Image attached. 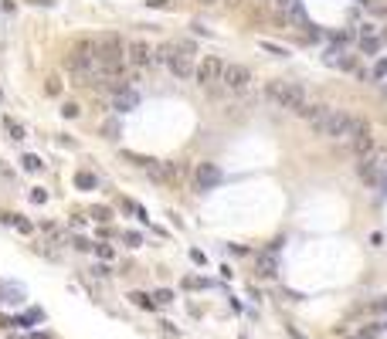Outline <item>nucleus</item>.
Segmentation results:
<instances>
[{
	"label": "nucleus",
	"instance_id": "nucleus-11",
	"mask_svg": "<svg viewBox=\"0 0 387 339\" xmlns=\"http://www.w3.org/2000/svg\"><path fill=\"white\" fill-rule=\"evenodd\" d=\"M167 65H170V71L177 75V78H190L194 71H197L194 61H190V55H177V51H173V58L167 61Z\"/></svg>",
	"mask_w": 387,
	"mask_h": 339
},
{
	"label": "nucleus",
	"instance_id": "nucleus-6",
	"mask_svg": "<svg viewBox=\"0 0 387 339\" xmlns=\"http://www.w3.org/2000/svg\"><path fill=\"white\" fill-rule=\"evenodd\" d=\"M224 89L228 92H245L251 85V68L248 65H224Z\"/></svg>",
	"mask_w": 387,
	"mask_h": 339
},
{
	"label": "nucleus",
	"instance_id": "nucleus-38",
	"mask_svg": "<svg viewBox=\"0 0 387 339\" xmlns=\"http://www.w3.org/2000/svg\"><path fill=\"white\" fill-rule=\"evenodd\" d=\"M197 4H204V7H211V4H217V0H197Z\"/></svg>",
	"mask_w": 387,
	"mask_h": 339
},
{
	"label": "nucleus",
	"instance_id": "nucleus-34",
	"mask_svg": "<svg viewBox=\"0 0 387 339\" xmlns=\"http://www.w3.org/2000/svg\"><path fill=\"white\" fill-rule=\"evenodd\" d=\"M71 244H75V248H79V251H89V248H92V244H89V241H85V237H75Z\"/></svg>",
	"mask_w": 387,
	"mask_h": 339
},
{
	"label": "nucleus",
	"instance_id": "nucleus-23",
	"mask_svg": "<svg viewBox=\"0 0 387 339\" xmlns=\"http://www.w3.org/2000/svg\"><path fill=\"white\" fill-rule=\"evenodd\" d=\"M262 51H268V55H279V58H285L289 51H285L282 45H272V41H262Z\"/></svg>",
	"mask_w": 387,
	"mask_h": 339
},
{
	"label": "nucleus",
	"instance_id": "nucleus-33",
	"mask_svg": "<svg viewBox=\"0 0 387 339\" xmlns=\"http://www.w3.org/2000/svg\"><path fill=\"white\" fill-rule=\"evenodd\" d=\"M183 285H187V288H204V278H187V282H183Z\"/></svg>",
	"mask_w": 387,
	"mask_h": 339
},
{
	"label": "nucleus",
	"instance_id": "nucleus-32",
	"mask_svg": "<svg viewBox=\"0 0 387 339\" xmlns=\"http://www.w3.org/2000/svg\"><path fill=\"white\" fill-rule=\"evenodd\" d=\"M58 92H61V81L51 78V81H48V95H58Z\"/></svg>",
	"mask_w": 387,
	"mask_h": 339
},
{
	"label": "nucleus",
	"instance_id": "nucleus-29",
	"mask_svg": "<svg viewBox=\"0 0 387 339\" xmlns=\"http://www.w3.org/2000/svg\"><path fill=\"white\" fill-rule=\"evenodd\" d=\"M92 217H95V221H109V207H95V210H92Z\"/></svg>",
	"mask_w": 387,
	"mask_h": 339
},
{
	"label": "nucleus",
	"instance_id": "nucleus-31",
	"mask_svg": "<svg viewBox=\"0 0 387 339\" xmlns=\"http://www.w3.org/2000/svg\"><path fill=\"white\" fill-rule=\"evenodd\" d=\"M95 251H99V258H105V261L112 258V248H109V244H95Z\"/></svg>",
	"mask_w": 387,
	"mask_h": 339
},
{
	"label": "nucleus",
	"instance_id": "nucleus-19",
	"mask_svg": "<svg viewBox=\"0 0 387 339\" xmlns=\"http://www.w3.org/2000/svg\"><path fill=\"white\" fill-rule=\"evenodd\" d=\"M153 302H157V305H170L173 302V292H170V288H157V292H153Z\"/></svg>",
	"mask_w": 387,
	"mask_h": 339
},
{
	"label": "nucleus",
	"instance_id": "nucleus-7",
	"mask_svg": "<svg viewBox=\"0 0 387 339\" xmlns=\"http://www.w3.org/2000/svg\"><path fill=\"white\" fill-rule=\"evenodd\" d=\"M217 180H221V169H217V163H197V169H194V190H197V193L211 190Z\"/></svg>",
	"mask_w": 387,
	"mask_h": 339
},
{
	"label": "nucleus",
	"instance_id": "nucleus-17",
	"mask_svg": "<svg viewBox=\"0 0 387 339\" xmlns=\"http://www.w3.org/2000/svg\"><path fill=\"white\" fill-rule=\"evenodd\" d=\"M360 51H364V55H377V51H380V37H374V34L360 37Z\"/></svg>",
	"mask_w": 387,
	"mask_h": 339
},
{
	"label": "nucleus",
	"instance_id": "nucleus-36",
	"mask_svg": "<svg viewBox=\"0 0 387 339\" xmlns=\"http://www.w3.org/2000/svg\"><path fill=\"white\" fill-rule=\"evenodd\" d=\"M377 75H387V61H380V65H377Z\"/></svg>",
	"mask_w": 387,
	"mask_h": 339
},
{
	"label": "nucleus",
	"instance_id": "nucleus-39",
	"mask_svg": "<svg viewBox=\"0 0 387 339\" xmlns=\"http://www.w3.org/2000/svg\"><path fill=\"white\" fill-rule=\"evenodd\" d=\"M0 99H4V92H0Z\"/></svg>",
	"mask_w": 387,
	"mask_h": 339
},
{
	"label": "nucleus",
	"instance_id": "nucleus-13",
	"mask_svg": "<svg viewBox=\"0 0 387 339\" xmlns=\"http://www.w3.org/2000/svg\"><path fill=\"white\" fill-rule=\"evenodd\" d=\"M306 102H313V99H309V92H306V85H299V81H289V112H299Z\"/></svg>",
	"mask_w": 387,
	"mask_h": 339
},
{
	"label": "nucleus",
	"instance_id": "nucleus-2",
	"mask_svg": "<svg viewBox=\"0 0 387 339\" xmlns=\"http://www.w3.org/2000/svg\"><path fill=\"white\" fill-rule=\"evenodd\" d=\"M350 149L357 153V156H370L374 153V129H370V122L367 119H353V129H350Z\"/></svg>",
	"mask_w": 387,
	"mask_h": 339
},
{
	"label": "nucleus",
	"instance_id": "nucleus-22",
	"mask_svg": "<svg viewBox=\"0 0 387 339\" xmlns=\"http://www.w3.org/2000/svg\"><path fill=\"white\" fill-rule=\"evenodd\" d=\"M102 133H105V139H119V122H115V119H109V122L102 125Z\"/></svg>",
	"mask_w": 387,
	"mask_h": 339
},
{
	"label": "nucleus",
	"instance_id": "nucleus-12",
	"mask_svg": "<svg viewBox=\"0 0 387 339\" xmlns=\"http://www.w3.org/2000/svg\"><path fill=\"white\" fill-rule=\"evenodd\" d=\"M275 251H279V244H272L268 251L258 255V275H265V278H272L275 271H279V258H275Z\"/></svg>",
	"mask_w": 387,
	"mask_h": 339
},
{
	"label": "nucleus",
	"instance_id": "nucleus-5",
	"mask_svg": "<svg viewBox=\"0 0 387 339\" xmlns=\"http://www.w3.org/2000/svg\"><path fill=\"white\" fill-rule=\"evenodd\" d=\"M146 177L157 183H167V187H173V183L180 180V169H177V163H160V159H149L146 166Z\"/></svg>",
	"mask_w": 387,
	"mask_h": 339
},
{
	"label": "nucleus",
	"instance_id": "nucleus-15",
	"mask_svg": "<svg viewBox=\"0 0 387 339\" xmlns=\"http://www.w3.org/2000/svg\"><path fill=\"white\" fill-rule=\"evenodd\" d=\"M136 102H139L136 92L119 89V92H115V99H112V109H115V112H133V109H136Z\"/></svg>",
	"mask_w": 387,
	"mask_h": 339
},
{
	"label": "nucleus",
	"instance_id": "nucleus-30",
	"mask_svg": "<svg viewBox=\"0 0 387 339\" xmlns=\"http://www.w3.org/2000/svg\"><path fill=\"white\" fill-rule=\"evenodd\" d=\"M190 261H194V265H207V255H204V251H197V248H194V251H190Z\"/></svg>",
	"mask_w": 387,
	"mask_h": 339
},
{
	"label": "nucleus",
	"instance_id": "nucleus-35",
	"mask_svg": "<svg viewBox=\"0 0 387 339\" xmlns=\"http://www.w3.org/2000/svg\"><path fill=\"white\" fill-rule=\"evenodd\" d=\"M370 244H374V248H380V244H384V234H380V231H374V234H370Z\"/></svg>",
	"mask_w": 387,
	"mask_h": 339
},
{
	"label": "nucleus",
	"instance_id": "nucleus-20",
	"mask_svg": "<svg viewBox=\"0 0 387 339\" xmlns=\"http://www.w3.org/2000/svg\"><path fill=\"white\" fill-rule=\"evenodd\" d=\"M367 11L377 14V17H384V14H387V0H370V4H367Z\"/></svg>",
	"mask_w": 387,
	"mask_h": 339
},
{
	"label": "nucleus",
	"instance_id": "nucleus-21",
	"mask_svg": "<svg viewBox=\"0 0 387 339\" xmlns=\"http://www.w3.org/2000/svg\"><path fill=\"white\" fill-rule=\"evenodd\" d=\"M4 295H7V302H24V292L14 285H4Z\"/></svg>",
	"mask_w": 387,
	"mask_h": 339
},
{
	"label": "nucleus",
	"instance_id": "nucleus-3",
	"mask_svg": "<svg viewBox=\"0 0 387 339\" xmlns=\"http://www.w3.org/2000/svg\"><path fill=\"white\" fill-rule=\"evenodd\" d=\"M194 78H197V85L201 89H207V85H217V81L224 78V61L214 55H207L201 65H197V71H194Z\"/></svg>",
	"mask_w": 387,
	"mask_h": 339
},
{
	"label": "nucleus",
	"instance_id": "nucleus-27",
	"mask_svg": "<svg viewBox=\"0 0 387 339\" xmlns=\"http://www.w3.org/2000/svg\"><path fill=\"white\" fill-rule=\"evenodd\" d=\"M7 129H11V139H24V129L17 122H11V119H7Z\"/></svg>",
	"mask_w": 387,
	"mask_h": 339
},
{
	"label": "nucleus",
	"instance_id": "nucleus-24",
	"mask_svg": "<svg viewBox=\"0 0 387 339\" xmlns=\"http://www.w3.org/2000/svg\"><path fill=\"white\" fill-rule=\"evenodd\" d=\"M129 299H133V302H136L139 309H153V305H157V302H149V295H143V292H133Z\"/></svg>",
	"mask_w": 387,
	"mask_h": 339
},
{
	"label": "nucleus",
	"instance_id": "nucleus-14",
	"mask_svg": "<svg viewBox=\"0 0 387 339\" xmlns=\"http://www.w3.org/2000/svg\"><path fill=\"white\" fill-rule=\"evenodd\" d=\"M357 169H360V177H364V183H380L384 180V173H380V166H377L370 156H360V163H357Z\"/></svg>",
	"mask_w": 387,
	"mask_h": 339
},
{
	"label": "nucleus",
	"instance_id": "nucleus-28",
	"mask_svg": "<svg viewBox=\"0 0 387 339\" xmlns=\"http://www.w3.org/2000/svg\"><path fill=\"white\" fill-rule=\"evenodd\" d=\"M31 200H34V203H45V200H48V190L34 187V190H31Z\"/></svg>",
	"mask_w": 387,
	"mask_h": 339
},
{
	"label": "nucleus",
	"instance_id": "nucleus-25",
	"mask_svg": "<svg viewBox=\"0 0 387 339\" xmlns=\"http://www.w3.org/2000/svg\"><path fill=\"white\" fill-rule=\"evenodd\" d=\"M126 244H129V248H139V244H143V234H139V231H126Z\"/></svg>",
	"mask_w": 387,
	"mask_h": 339
},
{
	"label": "nucleus",
	"instance_id": "nucleus-10",
	"mask_svg": "<svg viewBox=\"0 0 387 339\" xmlns=\"http://www.w3.org/2000/svg\"><path fill=\"white\" fill-rule=\"evenodd\" d=\"M265 99L279 105V109H289V81H268L265 85Z\"/></svg>",
	"mask_w": 387,
	"mask_h": 339
},
{
	"label": "nucleus",
	"instance_id": "nucleus-16",
	"mask_svg": "<svg viewBox=\"0 0 387 339\" xmlns=\"http://www.w3.org/2000/svg\"><path fill=\"white\" fill-rule=\"evenodd\" d=\"M75 183H79L82 190H95V187H99V177L89 173V169H79V173H75Z\"/></svg>",
	"mask_w": 387,
	"mask_h": 339
},
{
	"label": "nucleus",
	"instance_id": "nucleus-18",
	"mask_svg": "<svg viewBox=\"0 0 387 339\" xmlns=\"http://www.w3.org/2000/svg\"><path fill=\"white\" fill-rule=\"evenodd\" d=\"M21 163H24V169H27V173H37V169L45 166V163H41V156H34V153H27Z\"/></svg>",
	"mask_w": 387,
	"mask_h": 339
},
{
	"label": "nucleus",
	"instance_id": "nucleus-1",
	"mask_svg": "<svg viewBox=\"0 0 387 339\" xmlns=\"http://www.w3.org/2000/svg\"><path fill=\"white\" fill-rule=\"evenodd\" d=\"M99 65H126V41L119 34H99Z\"/></svg>",
	"mask_w": 387,
	"mask_h": 339
},
{
	"label": "nucleus",
	"instance_id": "nucleus-26",
	"mask_svg": "<svg viewBox=\"0 0 387 339\" xmlns=\"http://www.w3.org/2000/svg\"><path fill=\"white\" fill-rule=\"evenodd\" d=\"M79 112H82V109L75 105V102H65V105H61V115H65V119H75Z\"/></svg>",
	"mask_w": 387,
	"mask_h": 339
},
{
	"label": "nucleus",
	"instance_id": "nucleus-8",
	"mask_svg": "<svg viewBox=\"0 0 387 339\" xmlns=\"http://www.w3.org/2000/svg\"><path fill=\"white\" fill-rule=\"evenodd\" d=\"M353 119L357 115H350V112H333V119H330V129H326V139H350V129H353Z\"/></svg>",
	"mask_w": 387,
	"mask_h": 339
},
{
	"label": "nucleus",
	"instance_id": "nucleus-37",
	"mask_svg": "<svg viewBox=\"0 0 387 339\" xmlns=\"http://www.w3.org/2000/svg\"><path fill=\"white\" fill-rule=\"evenodd\" d=\"M224 4H228V7H241V4H245V0H224Z\"/></svg>",
	"mask_w": 387,
	"mask_h": 339
},
{
	"label": "nucleus",
	"instance_id": "nucleus-9",
	"mask_svg": "<svg viewBox=\"0 0 387 339\" xmlns=\"http://www.w3.org/2000/svg\"><path fill=\"white\" fill-rule=\"evenodd\" d=\"M333 112H336V109H330V105H323V102H319V105H316V112L309 115V129H313L316 136H326V129H330V119H333Z\"/></svg>",
	"mask_w": 387,
	"mask_h": 339
},
{
	"label": "nucleus",
	"instance_id": "nucleus-4",
	"mask_svg": "<svg viewBox=\"0 0 387 339\" xmlns=\"http://www.w3.org/2000/svg\"><path fill=\"white\" fill-rule=\"evenodd\" d=\"M126 61L133 68H153V48L143 41V37H133L126 45Z\"/></svg>",
	"mask_w": 387,
	"mask_h": 339
}]
</instances>
